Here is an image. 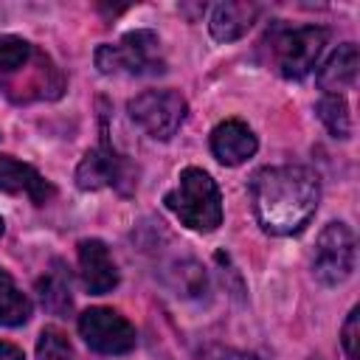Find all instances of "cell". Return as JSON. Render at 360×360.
I'll use <instances>...</instances> for the list:
<instances>
[{
    "label": "cell",
    "mask_w": 360,
    "mask_h": 360,
    "mask_svg": "<svg viewBox=\"0 0 360 360\" xmlns=\"http://www.w3.org/2000/svg\"><path fill=\"white\" fill-rule=\"evenodd\" d=\"M250 197L259 225L267 233L290 236L304 231L312 219L321 200V183L315 172L304 166H270L253 174Z\"/></svg>",
    "instance_id": "6da1fadb"
},
{
    "label": "cell",
    "mask_w": 360,
    "mask_h": 360,
    "mask_svg": "<svg viewBox=\"0 0 360 360\" xmlns=\"http://www.w3.org/2000/svg\"><path fill=\"white\" fill-rule=\"evenodd\" d=\"M166 208L191 231H217L222 222V197L208 172L188 166L180 172L177 186L163 197Z\"/></svg>",
    "instance_id": "7a4b0ae2"
},
{
    "label": "cell",
    "mask_w": 360,
    "mask_h": 360,
    "mask_svg": "<svg viewBox=\"0 0 360 360\" xmlns=\"http://www.w3.org/2000/svg\"><path fill=\"white\" fill-rule=\"evenodd\" d=\"M158 37L152 31H132L127 34L118 45H101L96 51V65L101 73L115 76H146V73H160L163 62L158 56Z\"/></svg>",
    "instance_id": "3957f363"
},
{
    "label": "cell",
    "mask_w": 360,
    "mask_h": 360,
    "mask_svg": "<svg viewBox=\"0 0 360 360\" xmlns=\"http://www.w3.org/2000/svg\"><path fill=\"white\" fill-rule=\"evenodd\" d=\"M127 110H129V118L141 129H146L152 138L169 141L186 118V98L174 90H146L135 96L127 104Z\"/></svg>",
    "instance_id": "277c9868"
},
{
    "label": "cell",
    "mask_w": 360,
    "mask_h": 360,
    "mask_svg": "<svg viewBox=\"0 0 360 360\" xmlns=\"http://www.w3.org/2000/svg\"><path fill=\"white\" fill-rule=\"evenodd\" d=\"M354 270V233L343 222H329L315 245L312 273L321 284H343Z\"/></svg>",
    "instance_id": "5b68a950"
},
{
    "label": "cell",
    "mask_w": 360,
    "mask_h": 360,
    "mask_svg": "<svg viewBox=\"0 0 360 360\" xmlns=\"http://www.w3.org/2000/svg\"><path fill=\"white\" fill-rule=\"evenodd\" d=\"M329 39L326 28L318 25H304L295 31H284L276 42H273V62L278 68V73L284 79H301L307 76L318 56L323 53V45Z\"/></svg>",
    "instance_id": "8992f818"
},
{
    "label": "cell",
    "mask_w": 360,
    "mask_h": 360,
    "mask_svg": "<svg viewBox=\"0 0 360 360\" xmlns=\"http://www.w3.org/2000/svg\"><path fill=\"white\" fill-rule=\"evenodd\" d=\"M79 332L93 352L101 354H127L135 349V326L107 307H93L79 315Z\"/></svg>",
    "instance_id": "52a82bcc"
},
{
    "label": "cell",
    "mask_w": 360,
    "mask_h": 360,
    "mask_svg": "<svg viewBox=\"0 0 360 360\" xmlns=\"http://www.w3.org/2000/svg\"><path fill=\"white\" fill-rule=\"evenodd\" d=\"M79 273L90 295H104L118 284L115 262L110 259V250L101 239L79 242Z\"/></svg>",
    "instance_id": "ba28073f"
},
{
    "label": "cell",
    "mask_w": 360,
    "mask_h": 360,
    "mask_svg": "<svg viewBox=\"0 0 360 360\" xmlns=\"http://www.w3.org/2000/svg\"><path fill=\"white\" fill-rule=\"evenodd\" d=\"M211 152L225 166H239L256 152V135L242 121H222L211 132Z\"/></svg>",
    "instance_id": "9c48e42d"
},
{
    "label": "cell",
    "mask_w": 360,
    "mask_h": 360,
    "mask_svg": "<svg viewBox=\"0 0 360 360\" xmlns=\"http://www.w3.org/2000/svg\"><path fill=\"white\" fill-rule=\"evenodd\" d=\"M0 191L8 194H28L37 205L53 197V186L28 163H20L17 158L0 155Z\"/></svg>",
    "instance_id": "30bf717a"
},
{
    "label": "cell",
    "mask_w": 360,
    "mask_h": 360,
    "mask_svg": "<svg viewBox=\"0 0 360 360\" xmlns=\"http://www.w3.org/2000/svg\"><path fill=\"white\" fill-rule=\"evenodd\" d=\"M124 172V160L104 143L101 149H93L82 158L79 169H76V183L79 188H101V186H115L121 180Z\"/></svg>",
    "instance_id": "8fae6325"
},
{
    "label": "cell",
    "mask_w": 360,
    "mask_h": 360,
    "mask_svg": "<svg viewBox=\"0 0 360 360\" xmlns=\"http://www.w3.org/2000/svg\"><path fill=\"white\" fill-rule=\"evenodd\" d=\"M259 6L256 3H219L211 11V34L219 42H233L239 37H245L250 31V25L259 17Z\"/></svg>",
    "instance_id": "7c38bea8"
},
{
    "label": "cell",
    "mask_w": 360,
    "mask_h": 360,
    "mask_svg": "<svg viewBox=\"0 0 360 360\" xmlns=\"http://www.w3.org/2000/svg\"><path fill=\"white\" fill-rule=\"evenodd\" d=\"M357 45L346 42L340 45L318 70V84L321 90H326V96H335L338 90H346L354 84L357 79Z\"/></svg>",
    "instance_id": "4fadbf2b"
},
{
    "label": "cell",
    "mask_w": 360,
    "mask_h": 360,
    "mask_svg": "<svg viewBox=\"0 0 360 360\" xmlns=\"http://www.w3.org/2000/svg\"><path fill=\"white\" fill-rule=\"evenodd\" d=\"M31 318V301L20 292L14 278L0 270V326H20Z\"/></svg>",
    "instance_id": "5bb4252c"
},
{
    "label": "cell",
    "mask_w": 360,
    "mask_h": 360,
    "mask_svg": "<svg viewBox=\"0 0 360 360\" xmlns=\"http://www.w3.org/2000/svg\"><path fill=\"white\" fill-rule=\"evenodd\" d=\"M37 290H39V301H42V307L48 312L65 315L70 309V284H68V278H65L59 264L51 273H45V278H39Z\"/></svg>",
    "instance_id": "9a60e30c"
},
{
    "label": "cell",
    "mask_w": 360,
    "mask_h": 360,
    "mask_svg": "<svg viewBox=\"0 0 360 360\" xmlns=\"http://www.w3.org/2000/svg\"><path fill=\"white\" fill-rule=\"evenodd\" d=\"M318 115L323 121V127L335 135V138H349L352 135V115H349V104L340 93L335 96H323L318 101Z\"/></svg>",
    "instance_id": "2e32d148"
},
{
    "label": "cell",
    "mask_w": 360,
    "mask_h": 360,
    "mask_svg": "<svg viewBox=\"0 0 360 360\" xmlns=\"http://www.w3.org/2000/svg\"><path fill=\"white\" fill-rule=\"evenodd\" d=\"M37 360H73L68 335L56 326H45L37 340Z\"/></svg>",
    "instance_id": "e0dca14e"
},
{
    "label": "cell",
    "mask_w": 360,
    "mask_h": 360,
    "mask_svg": "<svg viewBox=\"0 0 360 360\" xmlns=\"http://www.w3.org/2000/svg\"><path fill=\"white\" fill-rule=\"evenodd\" d=\"M31 56V45L20 37H8L0 34V73H11L20 70Z\"/></svg>",
    "instance_id": "ac0fdd59"
},
{
    "label": "cell",
    "mask_w": 360,
    "mask_h": 360,
    "mask_svg": "<svg viewBox=\"0 0 360 360\" xmlns=\"http://www.w3.org/2000/svg\"><path fill=\"white\" fill-rule=\"evenodd\" d=\"M360 309L354 307L343 323V352L346 360H360Z\"/></svg>",
    "instance_id": "d6986e66"
},
{
    "label": "cell",
    "mask_w": 360,
    "mask_h": 360,
    "mask_svg": "<svg viewBox=\"0 0 360 360\" xmlns=\"http://www.w3.org/2000/svg\"><path fill=\"white\" fill-rule=\"evenodd\" d=\"M0 360H25V357H22V352H20L14 343L0 340Z\"/></svg>",
    "instance_id": "ffe728a7"
},
{
    "label": "cell",
    "mask_w": 360,
    "mask_h": 360,
    "mask_svg": "<svg viewBox=\"0 0 360 360\" xmlns=\"http://www.w3.org/2000/svg\"><path fill=\"white\" fill-rule=\"evenodd\" d=\"M208 360H256V357L242 354V352H217V354H211Z\"/></svg>",
    "instance_id": "44dd1931"
},
{
    "label": "cell",
    "mask_w": 360,
    "mask_h": 360,
    "mask_svg": "<svg viewBox=\"0 0 360 360\" xmlns=\"http://www.w3.org/2000/svg\"><path fill=\"white\" fill-rule=\"evenodd\" d=\"M3 231H6V222H3V217H0V236H3Z\"/></svg>",
    "instance_id": "7402d4cb"
}]
</instances>
